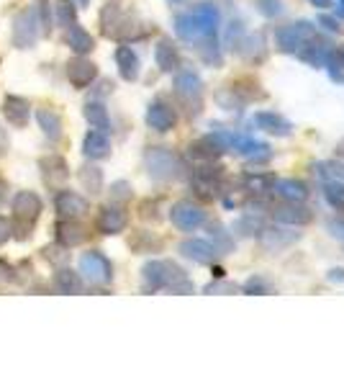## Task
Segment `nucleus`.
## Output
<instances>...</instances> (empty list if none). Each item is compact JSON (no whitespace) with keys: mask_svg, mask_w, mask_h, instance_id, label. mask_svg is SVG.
<instances>
[{"mask_svg":"<svg viewBox=\"0 0 344 386\" xmlns=\"http://www.w3.org/2000/svg\"><path fill=\"white\" fill-rule=\"evenodd\" d=\"M144 286L152 291H172V293H193V281L185 276V271L180 265L170 263V260H152L144 265Z\"/></svg>","mask_w":344,"mask_h":386,"instance_id":"nucleus-1","label":"nucleus"},{"mask_svg":"<svg viewBox=\"0 0 344 386\" xmlns=\"http://www.w3.org/2000/svg\"><path fill=\"white\" fill-rule=\"evenodd\" d=\"M321 39L319 34V26L311 21H293V23H285L280 29L275 31V47L285 54H301L303 49H309L311 44Z\"/></svg>","mask_w":344,"mask_h":386,"instance_id":"nucleus-2","label":"nucleus"},{"mask_svg":"<svg viewBox=\"0 0 344 386\" xmlns=\"http://www.w3.org/2000/svg\"><path fill=\"white\" fill-rule=\"evenodd\" d=\"M175 93L188 106L190 114H201V106H203V80H201V75L196 70L175 72Z\"/></svg>","mask_w":344,"mask_h":386,"instance_id":"nucleus-3","label":"nucleus"},{"mask_svg":"<svg viewBox=\"0 0 344 386\" xmlns=\"http://www.w3.org/2000/svg\"><path fill=\"white\" fill-rule=\"evenodd\" d=\"M144 163H147L149 175L155 180H172L183 170L180 158L172 150H167V147H152V150H147Z\"/></svg>","mask_w":344,"mask_h":386,"instance_id":"nucleus-4","label":"nucleus"},{"mask_svg":"<svg viewBox=\"0 0 344 386\" xmlns=\"http://www.w3.org/2000/svg\"><path fill=\"white\" fill-rule=\"evenodd\" d=\"M170 222L175 224L180 232H196L208 222V214L196 201H177L175 206L170 209Z\"/></svg>","mask_w":344,"mask_h":386,"instance_id":"nucleus-5","label":"nucleus"},{"mask_svg":"<svg viewBox=\"0 0 344 386\" xmlns=\"http://www.w3.org/2000/svg\"><path fill=\"white\" fill-rule=\"evenodd\" d=\"M229 152H234V155L249 160V163H254V165L267 163V160L273 158V150H270V144H267V142L252 139V136H237V134H234Z\"/></svg>","mask_w":344,"mask_h":386,"instance_id":"nucleus-6","label":"nucleus"},{"mask_svg":"<svg viewBox=\"0 0 344 386\" xmlns=\"http://www.w3.org/2000/svg\"><path fill=\"white\" fill-rule=\"evenodd\" d=\"M80 273L90 283H108L113 279V268L100 252H85L80 257Z\"/></svg>","mask_w":344,"mask_h":386,"instance_id":"nucleus-7","label":"nucleus"},{"mask_svg":"<svg viewBox=\"0 0 344 386\" xmlns=\"http://www.w3.org/2000/svg\"><path fill=\"white\" fill-rule=\"evenodd\" d=\"M275 180L278 178L273 172H244L239 178V186L247 193V199H262V196H273Z\"/></svg>","mask_w":344,"mask_h":386,"instance_id":"nucleus-8","label":"nucleus"},{"mask_svg":"<svg viewBox=\"0 0 344 386\" xmlns=\"http://www.w3.org/2000/svg\"><path fill=\"white\" fill-rule=\"evenodd\" d=\"M252 127H257L260 131L273 136H290V131H293V124L285 116L275 114V111H257L252 116Z\"/></svg>","mask_w":344,"mask_h":386,"instance_id":"nucleus-9","label":"nucleus"},{"mask_svg":"<svg viewBox=\"0 0 344 386\" xmlns=\"http://www.w3.org/2000/svg\"><path fill=\"white\" fill-rule=\"evenodd\" d=\"M147 124L155 129V131H170V129H175L177 124L175 106H170L167 100H155V103L147 108Z\"/></svg>","mask_w":344,"mask_h":386,"instance_id":"nucleus-10","label":"nucleus"},{"mask_svg":"<svg viewBox=\"0 0 344 386\" xmlns=\"http://www.w3.org/2000/svg\"><path fill=\"white\" fill-rule=\"evenodd\" d=\"M180 252L198 265H213L218 257V250L211 245V240H185L180 245Z\"/></svg>","mask_w":344,"mask_h":386,"instance_id":"nucleus-11","label":"nucleus"},{"mask_svg":"<svg viewBox=\"0 0 344 386\" xmlns=\"http://www.w3.org/2000/svg\"><path fill=\"white\" fill-rule=\"evenodd\" d=\"M273 196L280 201H293V204H306V199L311 196L309 186L303 180L295 178H278L273 186Z\"/></svg>","mask_w":344,"mask_h":386,"instance_id":"nucleus-12","label":"nucleus"},{"mask_svg":"<svg viewBox=\"0 0 344 386\" xmlns=\"http://www.w3.org/2000/svg\"><path fill=\"white\" fill-rule=\"evenodd\" d=\"M57 211H59L64 219H80V216L88 211V201L75 191H62L57 196Z\"/></svg>","mask_w":344,"mask_h":386,"instance_id":"nucleus-13","label":"nucleus"},{"mask_svg":"<svg viewBox=\"0 0 344 386\" xmlns=\"http://www.w3.org/2000/svg\"><path fill=\"white\" fill-rule=\"evenodd\" d=\"M83 152H85V158H90V160L106 158L108 152H111V139L106 136V131H103V129L88 131L83 139Z\"/></svg>","mask_w":344,"mask_h":386,"instance_id":"nucleus-14","label":"nucleus"},{"mask_svg":"<svg viewBox=\"0 0 344 386\" xmlns=\"http://www.w3.org/2000/svg\"><path fill=\"white\" fill-rule=\"evenodd\" d=\"M95 75H98L95 64L88 62V59H83V57L72 59V62L67 64V78H70V83L75 88H88L93 80H95Z\"/></svg>","mask_w":344,"mask_h":386,"instance_id":"nucleus-15","label":"nucleus"},{"mask_svg":"<svg viewBox=\"0 0 344 386\" xmlns=\"http://www.w3.org/2000/svg\"><path fill=\"white\" fill-rule=\"evenodd\" d=\"M265 227H267L265 211H247V214H242L237 222H234L232 232H237V235L242 237H260Z\"/></svg>","mask_w":344,"mask_h":386,"instance_id":"nucleus-16","label":"nucleus"},{"mask_svg":"<svg viewBox=\"0 0 344 386\" xmlns=\"http://www.w3.org/2000/svg\"><path fill=\"white\" fill-rule=\"evenodd\" d=\"M126 222H129L126 211L119 206H106L98 216V227L100 232H106V235H119V232H124Z\"/></svg>","mask_w":344,"mask_h":386,"instance_id":"nucleus-17","label":"nucleus"},{"mask_svg":"<svg viewBox=\"0 0 344 386\" xmlns=\"http://www.w3.org/2000/svg\"><path fill=\"white\" fill-rule=\"evenodd\" d=\"M13 211L16 216H21V219H26V222H36V216L42 214V199L36 196V193H18L13 199Z\"/></svg>","mask_w":344,"mask_h":386,"instance_id":"nucleus-18","label":"nucleus"},{"mask_svg":"<svg viewBox=\"0 0 344 386\" xmlns=\"http://www.w3.org/2000/svg\"><path fill=\"white\" fill-rule=\"evenodd\" d=\"M229 93L237 95L239 103H252V100L265 98V90H260V83L254 78H239L229 86Z\"/></svg>","mask_w":344,"mask_h":386,"instance_id":"nucleus-19","label":"nucleus"},{"mask_svg":"<svg viewBox=\"0 0 344 386\" xmlns=\"http://www.w3.org/2000/svg\"><path fill=\"white\" fill-rule=\"evenodd\" d=\"M155 59L165 72H177L180 70V52L175 49V44L162 39L155 49Z\"/></svg>","mask_w":344,"mask_h":386,"instance_id":"nucleus-20","label":"nucleus"},{"mask_svg":"<svg viewBox=\"0 0 344 386\" xmlns=\"http://www.w3.org/2000/svg\"><path fill=\"white\" fill-rule=\"evenodd\" d=\"M116 62H119L121 78L124 80H136L139 78V57L131 47H119L116 49Z\"/></svg>","mask_w":344,"mask_h":386,"instance_id":"nucleus-21","label":"nucleus"},{"mask_svg":"<svg viewBox=\"0 0 344 386\" xmlns=\"http://www.w3.org/2000/svg\"><path fill=\"white\" fill-rule=\"evenodd\" d=\"M208 235H211V245L218 250V255H229L234 250V232H229L224 224L211 222L208 224Z\"/></svg>","mask_w":344,"mask_h":386,"instance_id":"nucleus-22","label":"nucleus"},{"mask_svg":"<svg viewBox=\"0 0 344 386\" xmlns=\"http://www.w3.org/2000/svg\"><path fill=\"white\" fill-rule=\"evenodd\" d=\"M3 114H6V119L11 124L21 127V124H26V119H28V103L23 98L8 95V98H6V106H3Z\"/></svg>","mask_w":344,"mask_h":386,"instance_id":"nucleus-23","label":"nucleus"},{"mask_svg":"<svg viewBox=\"0 0 344 386\" xmlns=\"http://www.w3.org/2000/svg\"><path fill=\"white\" fill-rule=\"evenodd\" d=\"M85 240V229L83 224H78V219H64L62 224H59V242L64 245V247H75V245H80Z\"/></svg>","mask_w":344,"mask_h":386,"instance_id":"nucleus-24","label":"nucleus"},{"mask_svg":"<svg viewBox=\"0 0 344 386\" xmlns=\"http://www.w3.org/2000/svg\"><path fill=\"white\" fill-rule=\"evenodd\" d=\"M298 237H301L298 232H288V229H280V227H265L260 240L267 247H283V245H290L293 240H298Z\"/></svg>","mask_w":344,"mask_h":386,"instance_id":"nucleus-25","label":"nucleus"},{"mask_svg":"<svg viewBox=\"0 0 344 386\" xmlns=\"http://www.w3.org/2000/svg\"><path fill=\"white\" fill-rule=\"evenodd\" d=\"M67 44H70V47L78 52V54H88V52L93 49V44H95V42H93V36L88 34L83 26H75V23H72L70 31H67Z\"/></svg>","mask_w":344,"mask_h":386,"instance_id":"nucleus-26","label":"nucleus"},{"mask_svg":"<svg viewBox=\"0 0 344 386\" xmlns=\"http://www.w3.org/2000/svg\"><path fill=\"white\" fill-rule=\"evenodd\" d=\"M36 119H39V127L44 129V134L49 136V139H57V136L62 134V122H59V116H57L54 111L42 108V111L36 114Z\"/></svg>","mask_w":344,"mask_h":386,"instance_id":"nucleus-27","label":"nucleus"},{"mask_svg":"<svg viewBox=\"0 0 344 386\" xmlns=\"http://www.w3.org/2000/svg\"><path fill=\"white\" fill-rule=\"evenodd\" d=\"M314 170L319 172V178L321 180H337V183H344V163L324 160V163L314 165Z\"/></svg>","mask_w":344,"mask_h":386,"instance_id":"nucleus-28","label":"nucleus"},{"mask_svg":"<svg viewBox=\"0 0 344 386\" xmlns=\"http://www.w3.org/2000/svg\"><path fill=\"white\" fill-rule=\"evenodd\" d=\"M324 199L329 201L331 209L344 211V183H337V180H324Z\"/></svg>","mask_w":344,"mask_h":386,"instance_id":"nucleus-29","label":"nucleus"},{"mask_svg":"<svg viewBox=\"0 0 344 386\" xmlns=\"http://www.w3.org/2000/svg\"><path fill=\"white\" fill-rule=\"evenodd\" d=\"M54 283L62 293H80V291H83V279H80L78 273H72V271H59V273H57Z\"/></svg>","mask_w":344,"mask_h":386,"instance_id":"nucleus-30","label":"nucleus"},{"mask_svg":"<svg viewBox=\"0 0 344 386\" xmlns=\"http://www.w3.org/2000/svg\"><path fill=\"white\" fill-rule=\"evenodd\" d=\"M324 67L329 70L331 80H337V83H344V47H334Z\"/></svg>","mask_w":344,"mask_h":386,"instance_id":"nucleus-31","label":"nucleus"},{"mask_svg":"<svg viewBox=\"0 0 344 386\" xmlns=\"http://www.w3.org/2000/svg\"><path fill=\"white\" fill-rule=\"evenodd\" d=\"M85 119L95 129H103V131L108 129V114H106V108H103V103H88V106H85Z\"/></svg>","mask_w":344,"mask_h":386,"instance_id":"nucleus-32","label":"nucleus"},{"mask_svg":"<svg viewBox=\"0 0 344 386\" xmlns=\"http://www.w3.org/2000/svg\"><path fill=\"white\" fill-rule=\"evenodd\" d=\"M80 180H83V186L90 193H100V188H103V175H100L98 168H83Z\"/></svg>","mask_w":344,"mask_h":386,"instance_id":"nucleus-33","label":"nucleus"},{"mask_svg":"<svg viewBox=\"0 0 344 386\" xmlns=\"http://www.w3.org/2000/svg\"><path fill=\"white\" fill-rule=\"evenodd\" d=\"M254 6H257V11H260L265 18H278V16H283V11H285L283 0H257Z\"/></svg>","mask_w":344,"mask_h":386,"instance_id":"nucleus-34","label":"nucleus"},{"mask_svg":"<svg viewBox=\"0 0 344 386\" xmlns=\"http://www.w3.org/2000/svg\"><path fill=\"white\" fill-rule=\"evenodd\" d=\"M242 291L267 296V293H273V286H270V281L260 279V276H254V279H249V281H244V283H242Z\"/></svg>","mask_w":344,"mask_h":386,"instance_id":"nucleus-35","label":"nucleus"},{"mask_svg":"<svg viewBox=\"0 0 344 386\" xmlns=\"http://www.w3.org/2000/svg\"><path fill=\"white\" fill-rule=\"evenodd\" d=\"M244 23L242 21H232L229 23V29H226V47H232V49H237L239 42L244 39Z\"/></svg>","mask_w":344,"mask_h":386,"instance_id":"nucleus-36","label":"nucleus"},{"mask_svg":"<svg viewBox=\"0 0 344 386\" xmlns=\"http://www.w3.org/2000/svg\"><path fill=\"white\" fill-rule=\"evenodd\" d=\"M57 18L62 26H72L75 23V6H72L70 0H59L57 3Z\"/></svg>","mask_w":344,"mask_h":386,"instance_id":"nucleus-37","label":"nucleus"},{"mask_svg":"<svg viewBox=\"0 0 344 386\" xmlns=\"http://www.w3.org/2000/svg\"><path fill=\"white\" fill-rule=\"evenodd\" d=\"M234 291H239L234 283H229V281H221V279H216L213 283H208L206 286V293H234Z\"/></svg>","mask_w":344,"mask_h":386,"instance_id":"nucleus-38","label":"nucleus"},{"mask_svg":"<svg viewBox=\"0 0 344 386\" xmlns=\"http://www.w3.org/2000/svg\"><path fill=\"white\" fill-rule=\"evenodd\" d=\"M316 26H324L326 31H337V34H342V31H344L342 21H339L337 16H319Z\"/></svg>","mask_w":344,"mask_h":386,"instance_id":"nucleus-39","label":"nucleus"},{"mask_svg":"<svg viewBox=\"0 0 344 386\" xmlns=\"http://www.w3.org/2000/svg\"><path fill=\"white\" fill-rule=\"evenodd\" d=\"M113 196H116V199H121V196H124V199H129V196H131V191H129V186L126 183H116V186H113Z\"/></svg>","mask_w":344,"mask_h":386,"instance_id":"nucleus-40","label":"nucleus"},{"mask_svg":"<svg viewBox=\"0 0 344 386\" xmlns=\"http://www.w3.org/2000/svg\"><path fill=\"white\" fill-rule=\"evenodd\" d=\"M331 6H334V16L344 21V0H331Z\"/></svg>","mask_w":344,"mask_h":386,"instance_id":"nucleus-41","label":"nucleus"},{"mask_svg":"<svg viewBox=\"0 0 344 386\" xmlns=\"http://www.w3.org/2000/svg\"><path fill=\"white\" fill-rule=\"evenodd\" d=\"M329 229H331V235L344 237V222H331V224H329Z\"/></svg>","mask_w":344,"mask_h":386,"instance_id":"nucleus-42","label":"nucleus"},{"mask_svg":"<svg viewBox=\"0 0 344 386\" xmlns=\"http://www.w3.org/2000/svg\"><path fill=\"white\" fill-rule=\"evenodd\" d=\"M8 232H11V227H8V222H6V219H0V242H6Z\"/></svg>","mask_w":344,"mask_h":386,"instance_id":"nucleus-43","label":"nucleus"},{"mask_svg":"<svg viewBox=\"0 0 344 386\" xmlns=\"http://www.w3.org/2000/svg\"><path fill=\"white\" fill-rule=\"evenodd\" d=\"M314 8H329L331 6V0H309Z\"/></svg>","mask_w":344,"mask_h":386,"instance_id":"nucleus-44","label":"nucleus"},{"mask_svg":"<svg viewBox=\"0 0 344 386\" xmlns=\"http://www.w3.org/2000/svg\"><path fill=\"white\" fill-rule=\"evenodd\" d=\"M88 3H90V0H78V6H88Z\"/></svg>","mask_w":344,"mask_h":386,"instance_id":"nucleus-45","label":"nucleus"},{"mask_svg":"<svg viewBox=\"0 0 344 386\" xmlns=\"http://www.w3.org/2000/svg\"><path fill=\"white\" fill-rule=\"evenodd\" d=\"M177 3H185V0H177Z\"/></svg>","mask_w":344,"mask_h":386,"instance_id":"nucleus-46","label":"nucleus"}]
</instances>
